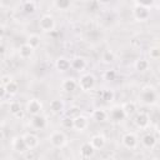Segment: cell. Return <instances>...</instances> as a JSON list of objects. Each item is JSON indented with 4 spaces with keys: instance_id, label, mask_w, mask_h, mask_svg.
I'll list each match as a JSON object with an SVG mask.
<instances>
[{
    "instance_id": "obj_1",
    "label": "cell",
    "mask_w": 160,
    "mask_h": 160,
    "mask_svg": "<svg viewBox=\"0 0 160 160\" xmlns=\"http://www.w3.org/2000/svg\"><path fill=\"white\" fill-rule=\"evenodd\" d=\"M139 99L145 105H154L158 100V94L152 86H145V88H142Z\"/></svg>"
},
{
    "instance_id": "obj_2",
    "label": "cell",
    "mask_w": 160,
    "mask_h": 160,
    "mask_svg": "<svg viewBox=\"0 0 160 160\" xmlns=\"http://www.w3.org/2000/svg\"><path fill=\"white\" fill-rule=\"evenodd\" d=\"M78 85H79V88H80L82 91H90V90L95 86V78H94V75H91V74H85V75H82V76L79 79Z\"/></svg>"
},
{
    "instance_id": "obj_3",
    "label": "cell",
    "mask_w": 160,
    "mask_h": 160,
    "mask_svg": "<svg viewBox=\"0 0 160 160\" xmlns=\"http://www.w3.org/2000/svg\"><path fill=\"white\" fill-rule=\"evenodd\" d=\"M39 28H40L42 31H45V32L52 31L54 28H55V19H54L51 15H49V14L42 15V16L40 18V20H39Z\"/></svg>"
},
{
    "instance_id": "obj_4",
    "label": "cell",
    "mask_w": 160,
    "mask_h": 160,
    "mask_svg": "<svg viewBox=\"0 0 160 160\" xmlns=\"http://www.w3.org/2000/svg\"><path fill=\"white\" fill-rule=\"evenodd\" d=\"M50 142L54 148H62L66 144V136L62 131H54L50 135Z\"/></svg>"
},
{
    "instance_id": "obj_5",
    "label": "cell",
    "mask_w": 160,
    "mask_h": 160,
    "mask_svg": "<svg viewBox=\"0 0 160 160\" xmlns=\"http://www.w3.org/2000/svg\"><path fill=\"white\" fill-rule=\"evenodd\" d=\"M11 148H12V150H15L16 152H20V154H24V152H26L29 150L28 146H26V144H25L24 138L20 136V135L12 138V140H11Z\"/></svg>"
},
{
    "instance_id": "obj_6",
    "label": "cell",
    "mask_w": 160,
    "mask_h": 160,
    "mask_svg": "<svg viewBox=\"0 0 160 160\" xmlns=\"http://www.w3.org/2000/svg\"><path fill=\"white\" fill-rule=\"evenodd\" d=\"M42 110V102L39 99H31L29 100V102L26 104V111L30 115H38L41 114Z\"/></svg>"
},
{
    "instance_id": "obj_7",
    "label": "cell",
    "mask_w": 160,
    "mask_h": 160,
    "mask_svg": "<svg viewBox=\"0 0 160 160\" xmlns=\"http://www.w3.org/2000/svg\"><path fill=\"white\" fill-rule=\"evenodd\" d=\"M134 122L139 129H148L150 125V118L145 112H138L134 119Z\"/></svg>"
},
{
    "instance_id": "obj_8",
    "label": "cell",
    "mask_w": 160,
    "mask_h": 160,
    "mask_svg": "<svg viewBox=\"0 0 160 160\" xmlns=\"http://www.w3.org/2000/svg\"><path fill=\"white\" fill-rule=\"evenodd\" d=\"M121 141H122V145L126 149H130V150L131 149H135L136 145H138V138H136V135L134 132H126V134H124Z\"/></svg>"
},
{
    "instance_id": "obj_9",
    "label": "cell",
    "mask_w": 160,
    "mask_h": 160,
    "mask_svg": "<svg viewBox=\"0 0 160 160\" xmlns=\"http://www.w3.org/2000/svg\"><path fill=\"white\" fill-rule=\"evenodd\" d=\"M150 16V11H149V8H145V6H141V5H136L134 8V18L139 21H145L146 19H149Z\"/></svg>"
},
{
    "instance_id": "obj_10",
    "label": "cell",
    "mask_w": 160,
    "mask_h": 160,
    "mask_svg": "<svg viewBox=\"0 0 160 160\" xmlns=\"http://www.w3.org/2000/svg\"><path fill=\"white\" fill-rule=\"evenodd\" d=\"M72 122H74L72 129H75L76 131H84L88 128V119L84 115H81V114L79 116L74 118L72 119Z\"/></svg>"
},
{
    "instance_id": "obj_11",
    "label": "cell",
    "mask_w": 160,
    "mask_h": 160,
    "mask_svg": "<svg viewBox=\"0 0 160 160\" xmlns=\"http://www.w3.org/2000/svg\"><path fill=\"white\" fill-rule=\"evenodd\" d=\"M22 138H24L25 144H26V146H28L29 150L38 148V145H39V138H38L35 134H32V132H28V134L22 135Z\"/></svg>"
},
{
    "instance_id": "obj_12",
    "label": "cell",
    "mask_w": 160,
    "mask_h": 160,
    "mask_svg": "<svg viewBox=\"0 0 160 160\" xmlns=\"http://www.w3.org/2000/svg\"><path fill=\"white\" fill-rule=\"evenodd\" d=\"M31 125L32 128L38 129V130H41L46 126V118L41 114H38V115H32L31 118Z\"/></svg>"
},
{
    "instance_id": "obj_13",
    "label": "cell",
    "mask_w": 160,
    "mask_h": 160,
    "mask_svg": "<svg viewBox=\"0 0 160 160\" xmlns=\"http://www.w3.org/2000/svg\"><path fill=\"white\" fill-rule=\"evenodd\" d=\"M105 142H106V139H105V136L101 135V134H96V135H94V136L90 139V144L94 146L95 150L102 149V148L105 146Z\"/></svg>"
},
{
    "instance_id": "obj_14",
    "label": "cell",
    "mask_w": 160,
    "mask_h": 160,
    "mask_svg": "<svg viewBox=\"0 0 160 160\" xmlns=\"http://www.w3.org/2000/svg\"><path fill=\"white\" fill-rule=\"evenodd\" d=\"M156 141H158L156 136H155L154 134H151V132L145 134V135L142 136V139H141L142 145H144L145 148H148V149H152V148L156 145Z\"/></svg>"
},
{
    "instance_id": "obj_15",
    "label": "cell",
    "mask_w": 160,
    "mask_h": 160,
    "mask_svg": "<svg viewBox=\"0 0 160 160\" xmlns=\"http://www.w3.org/2000/svg\"><path fill=\"white\" fill-rule=\"evenodd\" d=\"M95 152V149L94 146L90 144V142H84L81 146H80V155L81 158L84 159H88V158H91Z\"/></svg>"
},
{
    "instance_id": "obj_16",
    "label": "cell",
    "mask_w": 160,
    "mask_h": 160,
    "mask_svg": "<svg viewBox=\"0 0 160 160\" xmlns=\"http://www.w3.org/2000/svg\"><path fill=\"white\" fill-rule=\"evenodd\" d=\"M110 118L114 120V121H121L126 118L124 110H122V106H115L111 109L110 111Z\"/></svg>"
},
{
    "instance_id": "obj_17",
    "label": "cell",
    "mask_w": 160,
    "mask_h": 160,
    "mask_svg": "<svg viewBox=\"0 0 160 160\" xmlns=\"http://www.w3.org/2000/svg\"><path fill=\"white\" fill-rule=\"evenodd\" d=\"M70 68H72V69L76 70V71H82V70L86 68V61H85L84 58H80V56L74 58V59L70 61Z\"/></svg>"
},
{
    "instance_id": "obj_18",
    "label": "cell",
    "mask_w": 160,
    "mask_h": 160,
    "mask_svg": "<svg viewBox=\"0 0 160 160\" xmlns=\"http://www.w3.org/2000/svg\"><path fill=\"white\" fill-rule=\"evenodd\" d=\"M32 52H34V48H31L28 42H26V44H22V45L19 48V55H20V58H22V59L30 58V56L32 55Z\"/></svg>"
},
{
    "instance_id": "obj_19",
    "label": "cell",
    "mask_w": 160,
    "mask_h": 160,
    "mask_svg": "<svg viewBox=\"0 0 160 160\" xmlns=\"http://www.w3.org/2000/svg\"><path fill=\"white\" fill-rule=\"evenodd\" d=\"M76 86H78V82L74 80V79H65L64 81H62V84H61V88H62V90L64 91H66V92H72L75 89H76Z\"/></svg>"
},
{
    "instance_id": "obj_20",
    "label": "cell",
    "mask_w": 160,
    "mask_h": 160,
    "mask_svg": "<svg viewBox=\"0 0 160 160\" xmlns=\"http://www.w3.org/2000/svg\"><path fill=\"white\" fill-rule=\"evenodd\" d=\"M122 110H124V112H125L126 116L134 115V114L136 112V110H138L136 102H134V101H128V102H125V104L122 105Z\"/></svg>"
},
{
    "instance_id": "obj_21",
    "label": "cell",
    "mask_w": 160,
    "mask_h": 160,
    "mask_svg": "<svg viewBox=\"0 0 160 160\" xmlns=\"http://www.w3.org/2000/svg\"><path fill=\"white\" fill-rule=\"evenodd\" d=\"M55 66L59 71H66L70 69V61L66 58H59L55 62Z\"/></svg>"
},
{
    "instance_id": "obj_22",
    "label": "cell",
    "mask_w": 160,
    "mask_h": 160,
    "mask_svg": "<svg viewBox=\"0 0 160 160\" xmlns=\"http://www.w3.org/2000/svg\"><path fill=\"white\" fill-rule=\"evenodd\" d=\"M62 109H64V104H62V101L60 99H54V100L50 101V110L52 112H55V114L61 112Z\"/></svg>"
},
{
    "instance_id": "obj_23",
    "label": "cell",
    "mask_w": 160,
    "mask_h": 160,
    "mask_svg": "<svg viewBox=\"0 0 160 160\" xmlns=\"http://www.w3.org/2000/svg\"><path fill=\"white\" fill-rule=\"evenodd\" d=\"M5 90H6V94L8 95H15L18 92V90H19V85H18L16 81L11 80L9 84L5 85Z\"/></svg>"
},
{
    "instance_id": "obj_24",
    "label": "cell",
    "mask_w": 160,
    "mask_h": 160,
    "mask_svg": "<svg viewBox=\"0 0 160 160\" xmlns=\"http://www.w3.org/2000/svg\"><path fill=\"white\" fill-rule=\"evenodd\" d=\"M92 118L96 121H105L106 118H108V112L105 110H102V109H98V110H95L92 112Z\"/></svg>"
},
{
    "instance_id": "obj_25",
    "label": "cell",
    "mask_w": 160,
    "mask_h": 160,
    "mask_svg": "<svg viewBox=\"0 0 160 160\" xmlns=\"http://www.w3.org/2000/svg\"><path fill=\"white\" fill-rule=\"evenodd\" d=\"M135 68H136V70L140 71V72L146 71V70L149 69V61L145 60V59H139V60H136V62H135Z\"/></svg>"
},
{
    "instance_id": "obj_26",
    "label": "cell",
    "mask_w": 160,
    "mask_h": 160,
    "mask_svg": "<svg viewBox=\"0 0 160 160\" xmlns=\"http://www.w3.org/2000/svg\"><path fill=\"white\" fill-rule=\"evenodd\" d=\"M80 114H81V109H80L79 106H70V108L66 110V112H65V116L74 119V118L79 116Z\"/></svg>"
},
{
    "instance_id": "obj_27",
    "label": "cell",
    "mask_w": 160,
    "mask_h": 160,
    "mask_svg": "<svg viewBox=\"0 0 160 160\" xmlns=\"http://www.w3.org/2000/svg\"><path fill=\"white\" fill-rule=\"evenodd\" d=\"M31 48H38L39 45H40V36L38 35V34H31V35H29V38H28V41H26Z\"/></svg>"
},
{
    "instance_id": "obj_28",
    "label": "cell",
    "mask_w": 160,
    "mask_h": 160,
    "mask_svg": "<svg viewBox=\"0 0 160 160\" xmlns=\"http://www.w3.org/2000/svg\"><path fill=\"white\" fill-rule=\"evenodd\" d=\"M101 60L105 62V64H111L114 60H115V54L111 51V50H106L104 51L102 56H101Z\"/></svg>"
},
{
    "instance_id": "obj_29",
    "label": "cell",
    "mask_w": 160,
    "mask_h": 160,
    "mask_svg": "<svg viewBox=\"0 0 160 160\" xmlns=\"http://www.w3.org/2000/svg\"><path fill=\"white\" fill-rule=\"evenodd\" d=\"M71 5V0H55V6L60 10H66Z\"/></svg>"
},
{
    "instance_id": "obj_30",
    "label": "cell",
    "mask_w": 160,
    "mask_h": 160,
    "mask_svg": "<svg viewBox=\"0 0 160 160\" xmlns=\"http://www.w3.org/2000/svg\"><path fill=\"white\" fill-rule=\"evenodd\" d=\"M149 56L152 60H158L160 58V48L159 46H151L149 49Z\"/></svg>"
},
{
    "instance_id": "obj_31",
    "label": "cell",
    "mask_w": 160,
    "mask_h": 160,
    "mask_svg": "<svg viewBox=\"0 0 160 160\" xmlns=\"http://www.w3.org/2000/svg\"><path fill=\"white\" fill-rule=\"evenodd\" d=\"M35 10H36V5H35L34 1H26L24 4V11L26 14H34Z\"/></svg>"
},
{
    "instance_id": "obj_32",
    "label": "cell",
    "mask_w": 160,
    "mask_h": 160,
    "mask_svg": "<svg viewBox=\"0 0 160 160\" xmlns=\"http://www.w3.org/2000/svg\"><path fill=\"white\" fill-rule=\"evenodd\" d=\"M114 96H115V94H114L112 90H104V91H102V95H101L102 100L106 101V102L112 101V100H114Z\"/></svg>"
},
{
    "instance_id": "obj_33",
    "label": "cell",
    "mask_w": 160,
    "mask_h": 160,
    "mask_svg": "<svg viewBox=\"0 0 160 160\" xmlns=\"http://www.w3.org/2000/svg\"><path fill=\"white\" fill-rule=\"evenodd\" d=\"M9 110H10V112L15 116L18 112H20V111H21V105H20V102L12 101V102L10 104V106H9Z\"/></svg>"
},
{
    "instance_id": "obj_34",
    "label": "cell",
    "mask_w": 160,
    "mask_h": 160,
    "mask_svg": "<svg viewBox=\"0 0 160 160\" xmlns=\"http://www.w3.org/2000/svg\"><path fill=\"white\" fill-rule=\"evenodd\" d=\"M61 125H62V128H64V129H72V126H74L72 119H71V118L65 116V118L61 120Z\"/></svg>"
},
{
    "instance_id": "obj_35",
    "label": "cell",
    "mask_w": 160,
    "mask_h": 160,
    "mask_svg": "<svg viewBox=\"0 0 160 160\" xmlns=\"http://www.w3.org/2000/svg\"><path fill=\"white\" fill-rule=\"evenodd\" d=\"M104 78H105V80H109V81L115 80V78H116V72H115V70H108V71L104 74Z\"/></svg>"
},
{
    "instance_id": "obj_36",
    "label": "cell",
    "mask_w": 160,
    "mask_h": 160,
    "mask_svg": "<svg viewBox=\"0 0 160 160\" xmlns=\"http://www.w3.org/2000/svg\"><path fill=\"white\" fill-rule=\"evenodd\" d=\"M138 5H141V6H145V8H150L154 5L155 0H136Z\"/></svg>"
},
{
    "instance_id": "obj_37",
    "label": "cell",
    "mask_w": 160,
    "mask_h": 160,
    "mask_svg": "<svg viewBox=\"0 0 160 160\" xmlns=\"http://www.w3.org/2000/svg\"><path fill=\"white\" fill-rule=\"evenodd\" d=\"M11 80H12V78H11L10 75H2V76L0 78V84L5 86V85H6V84H9Z\"/></svg>"
},
{
    "instance_id": "obj_38",
    "label": "cell",
    "mask_w": 160,
    "mask_h": 160,
    "mask_svg": "<svg viewBox=\"0 0 160 160\" xmlns=\"http://www.w3.org/2000/svg\"><path fill=\"white\" fill-rule=\"evenodd\" d=\"M5 95H6V90H5V86L0 84V99H2Z\"/></svg>"
},
{
    "instance_id": "obj_39",
    "label": "cell",
    "mask_w": 160,
    "mask_h": 160,
    "mask_svg": "<svg viewBox=\"0 0 160 160\" xmlns=\"http://www.w3.org/2000/svg\"><path fill=\"white\" fill-rule=\"evenodd\" d=\"M4 34H5V29H4V26L0 25V38H2Z\"/></svg>"
},
{
    "instance_id": "obj_40",
    "label": "cell",
    "mask_w": 160,
    "mask_h": 160,
    "mask_svg": "<svg viewBox=\"0 0 160 160\" xmlns=\"http://www.w3.org/2000/svg\"><path fill=\"white\" fill-rule=\"evenodd\" d=\"M99 2H101V4H109L111 0H98Z\"/></svg>"
},
{
    "instance_id": "obj_41",
    "label": "cell",
    "mask_w": 160,
    "mask_h": 160,
    "mask_svg": "<svg viewBox=\"0 0 160 160\" xmlns=\"http://www.w3.org/2000/svg\"><path fill=\"white\" fill-rule=\"evenodd\" d=\"M4 139V132H2V130H0V141Z\"/></svg>"
},
{
    "instance_id": "obj_42",
    "label": "cell",
    "mask_w": 160,
    "mask_h": 160,
    "mask_svg": "<svg viewBox=\"0 0 160 160\" xmlns=\"http://www.w3.org/2000/svg\"><path fill=\"white\" fill-rule=\"evenodd\" d=\"M0 54H4V46L0 44Z\"/></svg>"
},
{
    "instance_id": "obj_43",
    "label": "cell",
    "mask_w": 160,
    "mask_h": 160,
    "mask_svg": "<svg viewBox=\"0 0 160 160\" xmlns=\"http://www.w3.org/2000/svg\"><path fill=\"white\" fill-rule=\"evenodd\" d=\"M0 39H1V38H0ZM0 44H1V42H0Z\"/></svg>"
},
{
    "instance_id": "obj_44",
    "label": "cell",
    "mask_w": 160,
    "mask_h": 160,
    "mask_svg": "<svg viewBox=\"0 0 160 160\" xmlns=\"http://www.w3.org/2000/svg\"><path fill=\"white\" fill-rule=\"evenodd\" d=\"M0 5H1V2H0Z\"/></svg>"
}]
</instances>
